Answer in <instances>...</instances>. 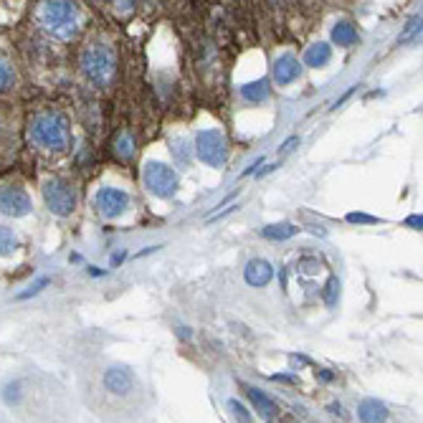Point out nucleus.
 <instances>
[{
    "instance_id": "nucleus-9",
    "label": "nucleus",
    "mask_w": 423,
    "mask_h": 423,
    "mask_svg": "<svg viewBox=\"0 0 423 423\" xmlns=\"http://www.w3.org/2000/svg\"><path fill=\"white\" fill-rule=\"evenodd\" d=\"M102 383H104V388L109 393L122 398V395L132 393V388H135V375H132L129 368H124V365H112V368H106L104 370Z\"/></svg>"
},
{
    "instance_id": "nucleus-13",
    "label": "nucleus",
    "mask_w": 423,
    "mask_h": 423,
    "mask_svg": "<svg viewBox=\"0 0 423 423\" xmlns=\"http://www.w3.org/2000/svg\"><path fill=\"white\" fill-rule=\"evenodd\" d=\"M330 59H332V46L330 44H312L307 51H304V66L310 68H322L330 64Z\"/></svg>"
},
{
    "instance_id": "nucleus-4",
    "label": "nucleus",
    "mask_w": 423,
    "mask_h": 423,
    "mask_svg": "<svg viewBox=\"0 0 423 423\" xmlns=\"http://www.w3.org/2000/svg\"><path fill=\"white\" fill-rule=\"evenodd\" d=\"M142 180H144V188L158 198H173L178 193V185H180L178 173L170 165H165V162H147L142 173Z\"/></svg>"
},
{
    "instance_id": "nucleus-30",
    "label": "nucleus",
    "mask_w": 423,
    "mask_h": 423,
    "mask_svg": "<svg viewBox=\"0 0 423 423\" xmlns=\"http://www.w3.org/2000/svg\"><path fill=\"white\" fill-rule=\"evenodd\" d=\"M292 144H299V137H289L287 142L281 144V152H287V150H292Z\"/></svg>"
},
{
    "instance_id": "nucleus-29",
    "label": "nucleus",
    "mask_w": 423,
    "mask_h": 423,
    "mask_svg": "<svg viewBox=\"0 0 423 423\" xmlns=\"http://www.w3.org/2000/svg\"><path fill=\"white\" fill-rule=\"evenodd\" d=\"M261 162H264V158H258L256 162H251V165L246 167V170H243L241 175H251V173H256V167H261Z\"/></svg>"
},
{
    "instance_id": "nucleus-31",
    "label": "nucleus",
    "mask_w": 423,
    "mask_h": 423,
    "mask_svg": "<svg viewBox=\"0 0 423 423\" xmlns=\"http://www.w3.org/2000/svg\"><path fill=\"white\" fill-rule=\"evenodd\" d=\"M330 411H332V413H337V416H345V411H342L340 403H332V406H330Z\"/></svg>"
},
{
    "instance_id": "nucleus-14",
    "label": "nucleus",
    "mask_w": 423,
    "mask_h": 423,
    "mask_svg": "<svg viewBox=\"0 0 423 423\" xmlns=\"http://www.w3.org/2000/svg\"><path fill=\"white\" fill-rule=\"evenodd\" d=\"M246 395L251 398V403H254V408L258 411V416H264L272 421L276 413H279V406L269 398V395L264 393V391H256V388H246Z\"/></svg>"
},
{
    "instance_id": "nucleus-24",
    "label": "nucleus",
    "mask_w": 423,
    "mask_h": 423,
    "mask_svg": "<svg viewBox=\"0 0 423 423\" xmlns=\"http://www.w3.org/2000/svg\"><path fill=\"white\" fill-rule=\"evenodd\" d=\"M416 30L421 33V15H413V18H411V23L406 26V30H403L401 36H398V41H408V38L413 36Z\"/></svg>"
},
{
    "instance_id": "nucleus-8",
    "label": "nucleus",
    "mask_w": 423,
    "mask_h": 423,
    "mask_svg": "<svg viewBox=\"0 0 423 423\" xmlns=\"http://www.w3.org/2000/svg\"><path fill=\"white\" fill-rule=\"evenodd\" d=\"M97 208L104 218H120L129 208V196L120 188H102L97 193Z\"/></svg>"
},
{
    "instance_id": "nucleus-12",
    "label": "nucleus",
    "mask_w": 423,
    "mask_h": 423,
    "mask_svg": "<svg viewBox=\"0 0 423 423\" xmlns=\"http://www.w3.org/2000/svg\"><path fill=\"white\" fill-rule=\"evenodd\" d=\"M357 418L363 423H386L388 421V408L386 403L378 398H365L357 408Z\"/></svg>"
},
{
    "instance_id": "nucleus-25",
    "label": "nucleus",
    "mask_w": 423,
    "mask_h": 423,
    "mask_svg": "<svg viewBox=\"0 0 423 423\" xmlns=\"http://www.w3.org/2000/svg\"><path fill=\"white\" fill-rule=\"evenodd\" d=\"M350 223H380V218L375 216H365V213H348Z\"/></svg>"
},
{
    "instance_id": "nucleus-15",
    "label": "nucleus",
    "mask_w": 423,
    "mask_h": 423,
    "mask_svg": "<svg viewBox=\"0 0 423 423\" xmlns=\"http://www.w3.org/2000/svg\"><path fill=\"white\" fill-rule=\"evenodd\" d=\"M297 234H299V228L294 223H272V226L261 228V236L269 238V241H287V238Z\"/></svg>"
},
{
    "instance_id": "nucleus-22",
    "label": "nucleus",
    "mask_w": 423,
    "mask_h": 423,
    "mask_svg": "<svg viewBox=\"0 0 423 423\" xmlns=\"http://www.w3.org/2000/svg\"><path fill=\"white\" fill-rule=\"evenodd\" d=\"M48 284H51V279H48V276H41V279L33 281V284H30V287L26 289V292H21V294H18V299H28V297L38 294V292H44V289L48 287Z\"/></svg>"
},
{
    "instance_id": "nucleus-5",
    "label": "nucleus",
    "mask_w": 423,
    "mask_h": 423,
    "mask_svg": "<svg viewBox=\"0 0 423 423\" xmlns=\"http://www.w3.org/2000/svg\"><path fill=\"white\" fill-rule=\"evenodd\" d=\"M44 203L53 216L66 218V216H71L76 208V193L68 182L53 178V180H48L44 185Z\"/></svg>"
},
{
    "instance_id": "nucleus-1",
    "label": "nucleus",
    "mask_w": 423,
    "mask_h": 423,
    "mask_svg": "<svg viewBox=\"0 0 423 423\" xmlns=\"http://www.w3.org/2000/svg\"><path fill=\"white\" fill-rule=\"evenodd\" d=\"M28 140L41 150L64 152L71 142L68 120L61 112H41L28 122Z\"/></svg>"
},
{
    "instance_id": "nucleus-2",
    "label": "nucleus",
    "mask_w": 423,
    "mask_h": 423,
    "mask_svg": "<svg viewBox=\"0 0 423 423\" xmlns=\"http://www.w3.org/2000/svg\"><path fill=\"white\" fill-rule=\"evenodd\" d=\"M38 21L51 36L56 38H71L79 30V8L66 0H51L44 3L38 10Z\"/></svg>"
},
{
    "instance_id": "nucleus-19",
    "label": "nucleus",
    "mask_w": 423,
    "mask_h": 423,
    "mask_svg": "<svg viewBox=\"0 0 423 423\" xmlns=\"http://www.w3.org/2000/svg\"><path fill=\"white\" fill-rule=\"evenodd\" d=\"M114 152H117L122 160H129L135 155V137L129 135V132H122V135L117 137V142H114Z\"/></svg>"
},
{
    "instance_id": "nucleus-17",
    "label": "nucleus",
    "mask_w": 423,
    "mask_h": 423,
    "mask_svg": "<svg viewBox=\"0 0 423 423\" xmlns=\"http://www.w3.org/2000/svg\"><path fill=\"white\" fill-rule=\"evenodd\" d=\"M241 94L246 102H266V99H269V82H266V79H258V82L243 84Z\"/></svg>"
},
{
    "instance_id": "nucleus-26",
    "label": "nucleus",
    "mask_w": 423,
    "mask_h": 423,
    "mask_svg": "<svg viewBox=\"0 0 423 423\" xmlns=\"http://www.w3.org/2000/svg\"><path fill=\"white\" fill-rule=\"evenodd\" d=\"M228 406H231V411H234L236 416L241 418L243 423H249V413H246V408H243L241 403H238V401H231V403H228Z\"/></svg>"
},
{
    "instance_id": "nucleus-23",
    "label": "nucleus",
    "mask_w": 423,
    "mask_h": 423,
    "mask_svg": "<svg viewBox=\"0 0 423 423\" xmlns=\"http://www.w3.org/2000/svg\"><path fill=\"white\" fill-rule=\"evenodd\" d=\"M337 294H340V281L332 276V279L327 281V287H325V302L332 307V304L337 302Z\"/></svg>"
},
{
    "instance_id": "nucleus-32",
    "label": "nucleus",
    "mask_w": 423,
    "mask_h": 423,
    "mask_svg": "<svg viewBox=\"0 0 423 423\" xmlns=\"http://www.w3.org/2000/svg\"><path fill=\"white\" fill-rule=\"evenodd\" d=\"M122 261H124V254H117V256H112V266H120Z\"/></svg>"
},
{
    "instance_id": "nucleus-20",
    "label": "nucleus",
    "mask_w": 423,
    "mask_h": 423,
    "mask_svg": "<svg viewBox=\"0 0 423 423\" xmlns=\"http://www.w3.org/2000/svg\"><path fill=\"white\" fill-rule=\"evenodd\" d=\"M13 79H15V76H13V68L8 66V61L0 59V94L13 86Z\"/></svg>"
},
{
    "instance_id": "nucleus-16",
    "label": "nucleus",
    "mask_w": 423,
    "mask_h": 423,
    "mask_svg": "<svg viewBox=\"0 0 423 423\" xmlns=\"http://www.w3.org/2000/svg\"><path fill=\"white\" fill-rule=\"evenodd\" d=\"M332 41L337 46H355L357 44V30L352 23L348 21H340L337 26L332 28Z\"/></svg>"
},
{
    "instance_id": "nucleus-27",
    "label": "nucleus",
    "mask_w": 423,
    "mask_h": 423,
    "mask_svg": "<svg viewBox=\"0 0 423 423\" xmlns=\"http://www.w3.org/2000/svg\"><path fill=\"white\" fill-rule=\"evenodd\" d=\"M236 208H238V205H231V208H226V211H220V213H213V216H208V218H205V220H208V223H213V220H220V218H226L228 213H234Z\"/></svg>"
},
{
    "instance_id": "nucleus-33",
    "label": "nucleus",
    "mask_w": 423,
    "mask_h": 423,
    "mask_svg": "<svg viewBox=\"0 0 423 423\" xmlns=\"http://www.w3.org/2000/svg\"><path fill=\"white\" fill-rule=\"evenodd\" d=\"M319 378H322V380H325V383H327V380H332V373H327V370H319Z\"/></svg>"
},
{
    "instance_id": "nucleus-11",
    "label": "nucleus",
    "mask_w": 423,
    "mask_h": 423,
    "mask_svg": "<svg viewBox=\"0 0 423 423\" xmlns=\"http://www.w3.org/2000/svg\"><path fill=\"white\" fill-rule=\"evenodd\" d=\"M243 279L249 287H266L274 279V266L266 258H251L243 269Z\"/></svg>"
},
{
    "instance_id": "nucleus-6",
    "label": "nucleus",
    "mask_w": 423,
    "mask_h": 423,
    "mask_svg": "<svg viewBox=\"0 0 423 423\" xmlns=\"http://www.w3.org/2000/svg\"><path fill=\"white\" fill-rule=\"evenodd\" d=\"M196 155L203 160L205 165L220 167L226 162L228 150H226V140L218 129H200L196 135Z\"/></svg>"
},
{
    "instance_id": "nucleus-3",
    "label": "nucleus",
    "mask_w": 423,
    "mask_h": 423,
    "mask_svg": "<svg viewBox=\"0 0 423 423\" xmlns=\"http://www.w3.org/2000/svg\"><path fill=\"white\" fill-rule=\"evenodd\" d=\"M82 71L91 84L109 86V82L114 79V71H117V59H114L112 48L104 44H94L89 48H84Z\"/></svg>"
},
{
    "instance_id": "nucleus-28",
    "label": "nucleus",
    "mask_w": 423,
    "mask_h": 423,
    "mask_svg": "<svg viewBox=\"0 0 423 423\" xmlns=\"http://www.w3.org/2000/svg\"><path fill=\"white\" fill-rule=\"evenodd\" d=\"M406 223H408V226H413V228H418V231H421V226H423V218H421V216H408V220H406Z\"/></svg>"
},
{
    "instance_id": "nucleus-7",
    "label": "nucleus",
    "mask_w": 423,
    "mask_h": 423,
    "mask_svg": "<svg viewBox=\"0 0 423 423\" xmlns=\"http://www.w3.org/2000/svg\"><path fill=\"white\" fill-rule=\"evenodd\" d=\"M33 211V203H30L28 193L18 185H3L0 188V213L8 216V218H23Z\"/></svg>"
},
{
    "instance_id": "nucleus-21",
    "label": "nucleus",
    "mask_w": 423,
    "mask_h": 423,
    "mask_svg": "<svg viewBox=\"0 0 423 423\" xmlns=\"http://www.w3.org/2000/svg\"><path fill=\"white\" fill-rule=\"evenodd\" d=\"M3 401H6L8 406H15V403L21 401V383H8V386L3 388Z\"/></svg>"
},
{
    "instance_id": "nucleus-18",
    "label": "nucleus",
    "mask_w": 423,
    "mask_h": 423,
    "mask_svg": "<svg viewBox=\"0 0 423 423\" xmlns=\"http://www.w3.org/2000/svg\"><path fill=\"white\" fill-rule=\"evenodd\" d=\"M18 251V236L10 228L0 226V256H13Z\"/></svg>"
},
{
    "instance_id": "nucleus-10",
    "label": "nucleus",
    "mask_w": 423,
    "mask_h": 423,
    "mask_svg": "<svg viewBox=\"0 0 423 423\" xmlns=\"http://www.w3.org/2000/svg\"><path fill=\"white\" fill-rule=\"evenodd\" d=\"M299 74H302V61L292 56V53H281L279 59L274 61V82L279 84V86L297 82Z\"/></svg>"
}]
</instances>
